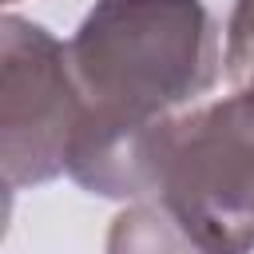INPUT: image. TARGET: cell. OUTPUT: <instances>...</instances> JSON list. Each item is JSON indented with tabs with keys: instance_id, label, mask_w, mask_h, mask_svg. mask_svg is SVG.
Instances as JSON below:
<instances>
[{
	"instance_id": "cell-1",
	"label": "cell",
	"mask_w": 254,
	"mask_h": 254,
	"mask_svg": "<svg viewBox=\"0 0 254 254\" xmlns=\"http://www.w3.org/2000/svg\"><path fill=\"white\" fill-rule=\"evenodd\" d=\"M67 60L87 123L155 127L214 87L222 44L202 0H95Z\"/></svg>"
},
{
	"instance_id": "cell-2",
	"label": "cell",
	"mask_w": 254,
	"mask_h": 254,
	"mask_svg": "<svg viewBox=\"0 0 254 254\" xmlns=\"http://www.w3.org/2000/svg\"><path fill=\"white\" fill-rule=\"evenodd\" d=\"M155 202L206 254H254V91L175 119Z\"/></svg>"
},
{
	"instance_id": "cell-3",
	"label": "cell",
	"mask_w": 254,
	"mask_h": 254,
	"mask_svg": "<svg viewBox=\"0 0 254 254\" xmlns=\"http://www.w3.org/2000/svg\"><path fill=\"white\" fill-rule=\"evenodd\" d=\"M83 119L67 44L16 12L0 16V167L4 187H44L67 171Z\"/></svg>"
},
{
	"instance_id": "cell-4",
	"label": "cell",
	"mask_w": 254,
	"mask_h": 254,
	"mask_svg": "<svg viewBox=\"0 0 254 254\" xmlns=\"http://www.w3.org/2000/svg\"><path fill=\"white\" fill-rule=\"evenodd\" d=\"M107 254H206L163 202H131L107 226Z\"/></svg>"
},
{
	"instance_id": "cell-5",
	"label": "cell",
	"mask_w": 254,
	"mask_h": 254,
	"mask_svg": "<svg viewBox=\"0 0 254 254\" xmlns=\"http://www.w3.org/2000/svg\"><path fill=\"white\" fill-rule=\"evenodd\" d=\"M222 71L234 91H254V0H234L222 44Z\"/></svg>"
},
{
	"instance_id": "cell-6",
	"label": "cell",
	"mask_w": 254,
	"mask_h": 254,
	"mask_svg": "<svg viewBox=\"0 0 254 254\" xmlns=\"http://www.w3.org/2000/svg\"><path fill=\"white\" fill-rule=\"evenodd\" d=\"M4 4H16V0H4Z\"/></svg>"
}]
</instances>
